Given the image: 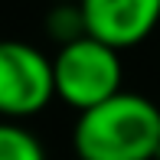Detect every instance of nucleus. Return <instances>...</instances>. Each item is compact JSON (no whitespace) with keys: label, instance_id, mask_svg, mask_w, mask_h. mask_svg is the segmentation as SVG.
<instances>
[{"label":"nucleus","instance_id":"1","mask_svg":"<svg viewBox=\"0 0 160 160\" xmlns=\"http://www.w3.org/2000/svg\"><path fill=\"white\" fill-rule=\"evenodd\" d=\"M72 150L78 160H160V108L141 92H118L75 118Z\"/></svg>","mask_w":160,"mask_h":160},{"label":"nucleus","instance_id":"2","mask_svg":"<svg viewBox=\"0 0 160 160\" xmlns=\"http://www.w3.org/2000/svg\"><path fill=\"white\" fill-rule=\"evenodd\" d=\"M52 82H56V101L69 105L72 111H92L114 98L124 82L121 52L95 36L59 46L52 56Z\"/></svg>","mask_w":160,"mask_h":160},{"label":"nucleus","instance_id":"3","mask_svg":"<svg viewBox=\"0 0 160 160\" xmlns=\"http://www.w3.org/2000/svg\"><path fill=\"white\" fill-rule=\"evenodd\" d=\"M52 101V56L23 39H0V121L23 124Z\"/></svg>","mask_w":160,"mask_h":160},{"label":"nucleus","instance_id":"4","mask_svg":"<svg viewBox=\"0 0 160 160\" xmlns=\"http://www.w3.org/2000/svg\"><path fill=\"white\" fill-rule=\"evenodd\" d=\"M88 36L124 52L157 30L160 0H78Z\"/></svg>","mask_w":160,"mask_h":160},{"label":"nucleus","instance_id":"5","mask_svg":"<svg viewBox=\"0 0 160 160\" xmlns=\"http://www.w3.org/2000/svg\"><path fill=\"white\" fill-rule=\"evenodd\" d=\"M0 160H49L42 141L26 124L0 121Z\"/></svg>","mask_w":160,"mask_h":160},{"label":"nucleus","instance_id":"6","mask_svg":"<svg viewBox=\"0 0 160 160\" xmlns=\"http://www.w3.org/2000/svg\"><path fill=\"white\" fill-rule=\"evenodd\" d=\"M46 36L59 46H69V42L88 36L85 30V17H82V7L78 3H52L46 13Z\"/></svg>","mask_w":160,"mask_h":160},{"label":"nucleus","instance_id":"7","mask_svg":"<svg viewBox=\"0 0 160 160\" xmlns=\"http://www.w3.org/2000/svg\"><path fill=\"white\" fill-rule=\"evenodd\" d=\"M49 3H78V0H49Z\"/></svg>","mask_w":160,"mask_h":160},{"label":"nucleus","instance_id":"8","mask_svg":"<svg viewBox=\"0 0 160 160\" xmlns=\"http://www.w3.org/2000/svg\"><path fill=\"white\" fill-rule=\"evenodd\" d=\"M75 160H78V157H75Z\"/></svg>","mask_w":160,"mask_h":160}]
</instances>
